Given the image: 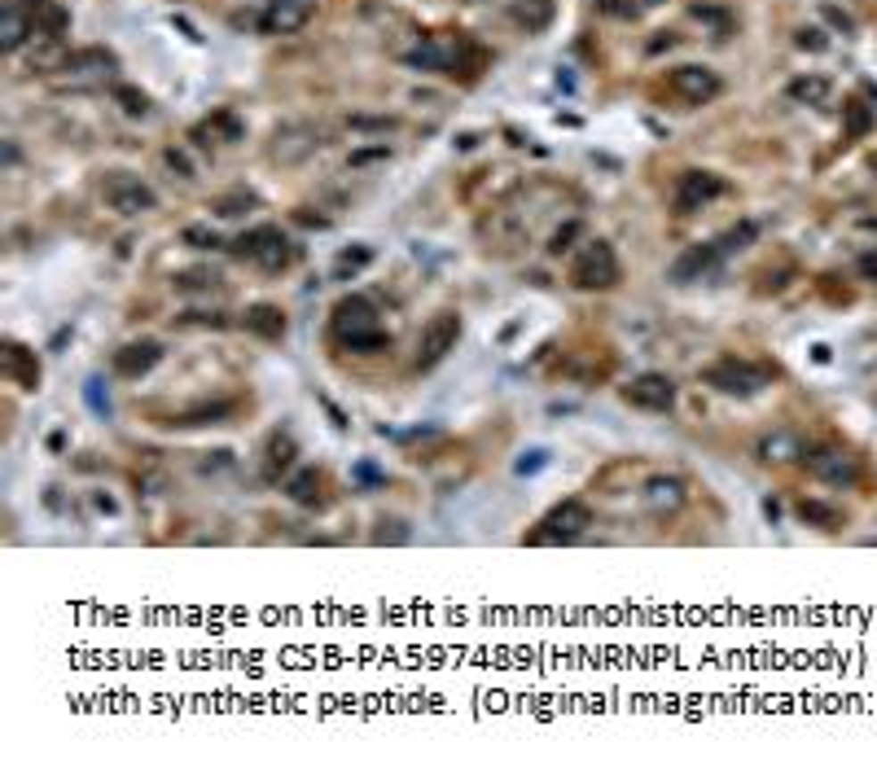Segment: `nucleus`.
<instances>
[{"label":"nucleus","mask_w":877,"mask_h":767,"mask_svg":"<svg viewBox=\"0 0 877 767\" xmlns=\"http://www.w3.org/2000/svg\"><path fill=\"white\" fill-rule=\"evenodd\" d=\"M829 79L825 75H798V79H790V97L798 105H825L829 102Z\"/></svg>","instance_id":"nucleus-24"},{"label":"nucleus","mask_w":877,"mask_h":767,"mask_svg":"<svg viewBox=\"0 0 877 767\" xmlns=\"http://www.w3.org/2000/svg\"><path fill=\"white\" fill-rule=\"evenodd\" d=\"M798 49H812V53H821V49H829V40H825V31H816V27H803V31H798Z\"/></svg>","instance_id":"nucleus-37"},{"label":"nucleus","mask_w":877,"mask_h":767,"mask_svg":"<svg viewBox=\"0 0 877 767\" xmlns=\"http://www.w3.org/2000/svg\"><path fill=\"white\" fill-rule=\"evenodd\" d=\"M158 359H162V347H158L154 338H141V342H128V347L114 351V373L128 377V382H137V377H145L154 368Z\"/></svg>","instance_id":"nucleus-14"},{"label":"nucleus","mask_w":877,"mask_h":767,"mask_svg":"<svg viewBox=\"0 0 877 767\" xmlns=\"http://www.w3.org/2000/svg\"><path fill=\"white\" fill-rule=\"evenodd\" d=\"M114 102L123 105V114H132V119H145L150 114V97L141 88H132V84H114Z\"/></svg>","instance_id":"nucleus-30"},{"label":"nucleus","mask_w":877,"mask_h":767,"mask_svg":"<svg viewBox=\"0 0 877 767\" xmlns=\"http://www.w3.org/2000/svg\"><path fill=\"white\" fill-rule=\"evenodd\" d=\"M645 505L654 513H675L684 505V482L680 478H649L645 487Z\"/></svg>","instance_id":"nucleus-19"},{"label":"nucleus","mask_w":877,"mask_h":767,"mask_svg":"<svg viewBox=\"0 0 877 767\" xmlns=\"http://www.w3.org/2000/svg\"><path fill=\"white\" fill-rule=\"evenodd\" d=\"M570 285L575 290H610L619 285V255L610 242H588L570 263Z\"/></svg>","instance_id":"nucleus-3"},{"label":"nucleus","mask_w":877,"mask_h":767,"mask_svg":"<svg viewBox=\"0 0 877 767\" xmlns=\"http://www.w3.org/2000/svg\"><path fill=\"white\" fill-rule=\"evenodd\" d=\"M290 465H294V439L290 434H272V443H268V478H277Z\"/></svg>","instance_id":"nucleus-27"},{"label":"nucleus","mask_w":877,"mask_h":767,"mask_svg":"<svg viewBox=\"0 0 877 767\" xmlns=\"http://www.w3.org/2000/svg\"><path fill=\"white\" fill-rule=\"evenodd\" d=\"M4 373L22 386V391H36V382H40V359L31 347H22V342H4Z\"/></svg>","instance_id":"nucleus-16"},{"label":"nucleus","mask_w":877,"mask_h":767,"mask_svg":"<svg viewBox=\"0 0 877 767\" xmlns=\"http://www.w3.org/2000/svg\"><path fill=\"white\" fill-rule=\"evenodd\" d=\"M592 526V509L583 500H562L558 509L540 522V531L531 535V544H570Z\"/></svg>","instance_id":"nucleus-5"},{"label":"nucleus","mask_w":877,"mask_h":767,"mask_svg":"<svg viewBox=\"0 0 877 767\" xmlns=\"http://www.w3.org/2000/svg\"><path fill=\"white\" fill-rule=\"evenodd\" d=\"M671 93L680 97V102H689V105H707V102H716L720 97V75L711 70V66H675L671 70Z\"/></svg>","instance_id":"nucleus-8"},{"label":"nucleus","mask_w":877,"mask_h":767,"mask_svg":"<svg viewBox=\"0 0 877 767\" xmlns=\"http://www.w3.org/2000/svg\"><path fill=\"white\" fill-rule=\"evenodd\" d=\"M62 70L70 75H97V70H114V53L110 49H79L62 62Z\"/></svg>","instance_id":"nucleus-22"},{"label":"nucleus","mask_w":877,"mask_h":767,"mask_svg":"<svg viewBox=\"0 0 877 767\" xmlns=\"http://www.w3.org/2000/svg\"><path fill=\"white\" fill-rule=\"evenodd\" d=\"M308 18H311L308 0H268V4H263L259 27H263V31H272V36H290V31H299Z\"/></svg>","instance_id":"nucleus-13"},{"label":"nucleus","mask_w":877,"mask_h":767,"mask_svg":"<svg viewBox=\"0 0 877 767\" xmlns=\"http://www.w3.org/2000/svg\"><path fill=\"white\" fill-rule=\"evenodd\" d=\"M553 13H558V9H553V0H517V4H514V22H517V27H526L531 36H535V31H544V27L553 22Z\"/></svg>","instance_id":"nucleus-21"},{"label":"nucleus","mask_w":877,"mask_h":767,"mask_svg":"<svg viewBox=\"0 0 877 767\" xmlns=\"http://www.w3.org/2000/svg\"><path fill=\"white\" fill-rule=\"evenodd\" d=\"M386 145H373V150H356L352 153V167H364V162H377V158H386Z\"/></svg>","instance_id":"nucleus-41"},{"label":"nucleus","mask_w":877,"mask_h":767,"mask_svg":"<svg viewBox=\"0 0 877 767\" xmlns=\"http://www.w3.org/2000/svg\"><path fill=\"white\" fill-rule=\"evenodd\" d=\"M105 202L110 210H119V215H145V210H154L158 206V194L141 180V176H128V171H114L110 180H105Z\"/></svg>","instance_id":"nucleus-6"},{"label":"nucleus","mask_w":877,"mask_h":767,"mask_svg":"<svg viewBox=\"0 0 877 767\" xmlns=\"http://www.w3.org/2000/svg\"><path fill=\"white\" fill-rule=\"evenodd\" d=\"M807 460V469L821 478V482H829V487H851L856 478H860V465H856V457L847 452V448H816L812 457H803Z\"/></svg>","instance_id":"nucleus-10"},{"label":"nucleus","mask_w":877,"mask_h":767,"mask_svg":"<svg viewBox=\"0 0 877 767\" xmlns=\"http://www.w3.org/2000/svg\"><path fill=\"white\" fill-rule=\"evenodd\" d=\"M233 255H242V259H251V263H259L263 272H281V268H290L294 246H290V237H285L277 224H259V228L242 233V237L233 242Z\"/></svg>","instance_id":"nucleus-2"},{"label":"nucleus","mask_w":877,"mask_h":767,"mask_svg":"<svg viewBox=\"0 0 877 767\" xmlns=\"http://www.w3.org/2000/svg\"><path fill=\"white\" fill-rule=\"evenodd\" d=\"M251 206H255V194H228V198L215 202V215L233 219V215H242V210H251Z\"/></svg>","instance_id":"nucleus-33"},{"label":"nucleus","mask_w":877,"mask_h":767,"mask_svg":"<svg viewBox=\"0 0 877 767\" xmlns=\"http://www.w3.org/2000/svg\"><path fill=\"white\" fill-rule=\"evenodd\" d=\"M645 4H663V0H645Z\"/></svg>","instance_id":"nucleus-44"},{"label":"nucleus","mask_w":877,"mask_h":767,"mask_svg":"<svg viewBox=\"0 0 877 767\" xmlns=\"http://www.w3.org/2000/svg\"><path fill=\"white\" fill-rule=\"evenodd\" d=\"M702 382L707 386H716L724 395H755V391H764L768 386V373L764 368H755V364H737V359H720V364H711L707 373H702Z\"/></svg>","instance_id":"nucleus-7"},{"label":"nucleus","mask_w":877,"mask_h":767,"mask_svg":"<svg viewBox=\"0 0 877 767\" xmlns=\"http://www.w3.org/2000/svg\"><path fill=\"white\" fill-rule=\"evenodd\" d=\"M233 408H237V404H207V408L180 412V416H176L171 425H207V421H211V425H215L219 416H228V412H233Z\"/></svg>","instance_id":"nucleus-31"},{"label":"nucleus","mask_w":877,"mask_h":767,"mask_svg":"<svg viewBox=\"0 0 877 767\" xmlns=\"http://www.w3.org/2000/svg\"><path fill=\"white\" fill-rule=\"evenodd\" d=\"M457 338H461V316L457 311H439V316H430L426 320V329H421V338H417V368H434L439 359L448 356L452 347H457Z\"/></svg>","instance_id":"nucleus-4"},{"label":"nucleus","mask_w":877,"mask_h":767,"mask_svg":"<svg viewBox=\"0 0 877 767\" xmlns=\"http://www.w3.org/2000/svg\"><path fill=\"white\" fill-rule=\"evenodd\" d=\"M409 66H417V70H448L452 75V49H443L439 40H426V45H417L409 57H404Z\"/></svg>","instance_id":"nucleus-23"},{"label":"nucleus","mask_w":877,"mask_h":767,"mask_svg":"<svg viewBox=\"0 0 877 767\" xmlns=\"http://www.w3.org/2000/svg\"><path fill=\"white\" fill-rule=\"evenodd\" d=\"M579 233H583V224H579V219H567V224H562V228L553 233V242H549V251H553V255H562V251H570V242H575Z\"/></svg>","instance_id":"nucleus-34"},{"label":"nucleus","mask_w":877,"mask_h":767,"mask_svg":"<svg viewBox=\"0 0 877 767\" xmlns=\"http://www.w3.org/2000/svg\"><path fill=\"white\" fill-rule=\"evenodd\" d=\"M242 325L255 334V338H263V342H277V338H285V311L277 303H255V307H246V316H242Z\"/></svg>","instance_id":"nucleus-17"},{"label":"nucleus","mask_w":877,"mask_h":767,"mask_svg":"<svg viewBox=\"0 0 877 767\" xmlns=\"http://www.w3.org/2000/svg\"><path fill=\"white\" fill-rule=\"evenodd\" d=\"M724 185L716 171H684L680 176V185H675V210L680 215H693V210H702V206H711L716 198H724Z\"/></svg>","instance_id":"nucleus-9"},{"label":"nucleus","mask_w":877,"mask_h":767,"mask_svg":"<svg viewBox=\"0 0 877 767\" xmlns=\"http://www.w3.org/2000/svg\"><path fill=\"white\" fill-rule=\"evenodd\" d=\"M329 325H334V334H338L352 351H382V347L391 342V338L382 334V325H377V307H373V299H364V294L338 299Z\"/></svg>","instance_id":"nucleus-1"},{"label":"nucleus","mask_w":877,"mask_h":767,"mask_svg":"<svg viewBox=\"0 0 877 767\" xmlns=\"http://www.w3.org/2000/svg\"><path fill=\"white\" fill-rule=\"evenodd\" d=\"M821 13H825V22H833L838 31H847V36L856 31V18H851V13H842L838 4H829V0H825V4H821Z\"/></svg>","instance_id":"nucleus-36"},{"label":"nucleus","mask_w":877,"mask_h":767,"mask_svg":"<svg viewBox=\"0 0 877 767\" xmlns=\"http://www.w3.org/2000/svg\"><path fill=\"white\" fill-rule=\"evenodd\" d=\"M167 167H171V171H180L185 180H194V167H189V158H185L180 150H167Z\"/></svg>","instance_id":"nucleus-40"},{"label":"nucleus","mask_w":877,"mask_h":767,"mask_svg":"<svg viewBox=\"0 0 877 767\" xmlns=\"http://www.w3.org/2000/svg\"><path fill=\"white\" fill-rule=\"evenodd\" d=\"M368 259H373V251H368V246H356V251H347V255H338V268H334V276H338V281H347V276H356V272H360V268H364V263H368Z\"/></svg>","instance_id":"nucleus-32"},{"label":"nucleus","mask_w":877,"mask_h":767,"mask_svg":"<svg viewBox=\"0 0 877 767\" xmlns=\"http://www.w3.org/2000/svg\"><path fill=\"white\" fill-rule=\"evenodd\" d=\"M798 517H803L807 526H825V531H833V526L842 522V513L833 509V505H825V500H803V505H798Z\"/></svg>","instance_id":"nucleus-28"},{"label":"nucleus","mask_w":877,"mask_h":767,"mask_svg":"<svg viewBox=\"0 0 877 767\" xmlns=\"http://www.w3.org/2000/svg\"><path fill=\"white\" fill-rule=\"evenodd\" d=\"M185 242H189V246H198V251H215V246H219V237H215L211 228H203V224L185 228Z\"/></svg>","instance_id":"nucleus-35"},{"label":"nucleus","mask_w":877,"mask_h":767,"mask_svg":"<svg viewBox=\"0 0 877 767\" xmlns=\"http://www.w3.org/2000/svg\"><path fill=\"white\" fill-rule=\"evenodd\" d=\"M798 457H807V452H803V439L794 430H773L759 443V460H768V465H785V460H798Z\"/></svg>","instance_id":"nucleus-18"},{"label":"nucleus","mask_w":877,"mask_h":767,"mask_svg":"<svg viewBox=\"0 0 877 767\" xmlns=\"http://www.w3.org/2000/svg\"><path fill=\"white\" fill-rule=\"evenodd\" d=\"M176 285L180 290H203V285H215V276L211 272H185V276H176Z\"/></svg>","instance_id":"nucleus-38"},{"label":"nucleus","mask_w":877,"mask_h":767,"mask_svg":"<svg viewBox=\"0 0 877 767\" xmlns=\"http://www.w3.org/2000/svg\"><path fill=\"white\" fill-rule=\"evenodd\" d=\"M842 114H847V136L851 141H860V136H869V128H873V110L865 102H847L842 105Z\"/></svg>","instance_id":"nucleus-29"},{"label":"nucleus","mask_w":877,"mask_h":767,"mask_svg":"<svg viewBox=\"0 0 877 767\" xmlns=\"http://www.w3.org/2000/svg\"><path fill=\"white\" fill-rule=\"evenodd\" d=\"M285 496H290L294 505H316V500H320V474H316V469L294 474V478L285 482Z\"/></svg>","instance_id":"nucleus-25"},{"label":"nucleus","mask_w":877,"mask_h":767,"mask_svg":"<svg viewBox=\"0 0 877 767\" xmlns=\"http://www.w3.org/2000/svg\"><path fill=\"white\" fill-rule=\"evenodd\" d=\"M601 9H606V13H615V18H632V13H636V4H632V0H601Z\"/></svg>","instance_id":"nucleus-42"},{"label":"nucleus","mask_w":877,"mask_h":767,"mask_svg":"<svg viewBox=\"0 0 877 767\" xmlns=\"http://www.w3.org/2000/svg\"><path fill=\"white\" fill-rule=\"evenodd\" d=\"M755 237H759V224H755V219H741V224H732V228L724 233L716 246H720V255H737V251L755 246Z\"/></svg>","instance_id":"nucleus-26"},{"label":"nucleus","mask_w":877,"mask_h":767,"mask_svg":"<svg viewBox=\"0 0 877 767\" xmlns=\"http://www.w3.org/2000/svg\"><path fill=\"white\" fill-rule=\"evenodd\" d=\"M716 259H720V246L716 242H698V246H684L680 255L671 259L667 276L675 285H693V281H702L711 268H716Z\"/></svg>","instance_id":"nucleus-11"},{"label":"nucleus","mask_w":877,"mask_h":767,"mask_svg":"<svg viewBox=\"0 0 877 767\" xmlns=\"http://www.w3.org/2000/svg\"><path fill=\"white\" fill-rule=\"evenodd\" d=\"M31 9H22L18 0H4V9H0V49L4 53H18L27 45V36H31Z\"/></svg>","instance_id":"nucleus-15"},{"label":"nucleus","mask_w":877,"mask_h":767,"mask_svg":"<svg viewBox=\"0 0 877 767\" xmlns=\"http://www.w3.org/2000/svg\"><path fill=\"white\" fill-rule=\"evenodd\" d=\"M623 400L636 404V408H645V412H667L671 404H675V386H671V377H663V373H641V377L623 391Z\"/></svg>","instance_id":"nucleus-12"},{"label":"nucleus","mask_w":877,"mask_h":767,"mask_svg":"<svg viewBox=\"0 0 877 767\" xmlns=\"http://www.w3.org/2000/svg\"><path fill=\"white\" fill-rule=\"evenodd\" d=\"M544 465V452H526V460H517V474H535Z\"/></svg>","instance_id":"nucleus-43"},{"label":"nucleus","mask_w":877,"mask_h":767,"mask_svg":"<svg viewBox=\"0 0 877 767\" xmlns=\"http://www.w3.org/2000/svg\"><path fill=\"white\" fill-rule=\"evenodd\" d=\"M856 272H860L865 281H877V251H865V255L856 259Z\"/></svg>","instance_id":"nucleus-39"},{"label":"nucleus","mask_w":877,"mask_h":767,"mask_svg":"<svg viewBox=\"0 0 877 767\" xmlns=\"http://www.w3.org/2000/svg\"><path fill=\"white\" fill-rule=\"evenodd\" d=\"M31 22H36V31H40V36L57 40V36H66V27H70V9H66V4H57V0H45V4L31 13Z\"/></svg>","instance_id":"nucleus-20"}]
</instances>
